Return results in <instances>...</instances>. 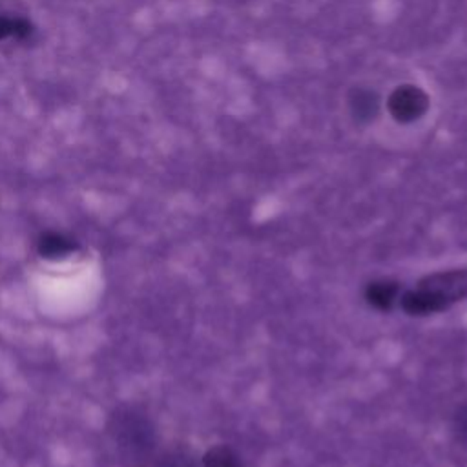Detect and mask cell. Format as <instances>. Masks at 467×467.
Instances as JSON below:
<instances>
[{
  "instance_id": "6da1fadb",
  "label": "cell",
  "mask_w": 467,
  "mask_h": 467,
  "mask_svg": "<svg viewBox=\"0 0 467 467\" xmlns=\"http://www.w3.org/2000/svg\"><path fill=\"white\" fill-rule=\"evenodd\" d=\"M108 432L130 467H148L155 460V427L135 405H119L108 418Z\"/></svg>"
},
{
  "instance_id": "7a4b0ae2",
  "label": "cell",
  "mask_w": 467,
  "mask_h": 467,
  "mask_svg": "<svg viewBox=\"0 0 467 467\" xmlns=\"http://www.w3.org/2000/svg\"><path fill=\"white\" fill-rule=\"evenodd\" d=\"M429 109L427 93L414 84L396 86L387 99V111L398 124H410L420 120Z\"/></svg>"
},
{
  "instance_id": "3957f363",
  "label": "cell",
  "mask_w": 467,
  "mask_h": 467,
  "mask_svg": "<svg viewBox=\"0 0 467 467\" xmlns=\"http://www.w3.org/2000/svg\"><path fill=\"white\" fill-rule=\"evenodd\" d=\"M418 286L438 294L452 305L467 297V268L429 274L418 283Z\"/></svg>"
},
{
  "instance_id": "277c9868",
  "label": "cell",
  "mask_w": 467,
  "mask_h": 467,
  "mask_svg": "<svg viewBox=\"0 0 467 467\" xmlns=\"http://www.w3.org/2000/svg\"><path fill=\"white\" fill-rule=\"evenodd\" d=\"M400 305L409 316H429V314L443 312L451 306L449 301H445L438 294H434L427 288H421V286H416V288L401 294Z\"/></svg>"
},
{
  "instance_id": "5b68a950",
  "label": "cell",
  "mask_w": 467,
  "mask_h": 467,
  "mask_svg": "<svg viewBox=\"0 0 467 467\" xmlns=\"http://www.w3.org/2000/svg\"><path fill=\"white\" fill-rule=\"evenodd\" d=\"M365 299L376 310H390L392 305L400 299V286L398 283L387 279L372 281L365 288Z\"/></svg>"
},
{
  "instance_id": "8992f818",
  "label": "cell",
  "mask_w": 467,
  "mask_h": 467,
  "mask_svg": "<svg viewBox=\"0 0 467 467\" xmlns=\"http://www.w3.org/2000/svg\"><path fill=\"white\" fill-rule=\"evenodd\" d=\"M77 248L75 241L58 232H46L36 241V252L46 259L67 257Z\"/></svg>"
},
{
  "instance_id": "52a82bcc",
  "label": "cell",
  "mask_w": 467,
  "mask_h": 467,
  "mask_svg": "<svg viewBox=\"0 0 467 467\" xmlns=\"http://www.w3.org/2000/svg\"><path fill=\"white\" fill-rule=\"evenodd\" d=\"M350 109L358 120H370L379 108V99L368 89H356L350 97Z\"/></svg>"
},
{
  "instance_id": "ba28073f",
  "label": "cell",
  "mask_w": 467,
  "mask_h": 467,
  "mask_svg": "<svg viewBox=\"0 0 467 467\" xmlns=\"http://www.w3.org/2000/svg\"><path fill=\"white\" fill-rule=\"evenodd\" d=\"M33 31H35V27L26 16L0 15V42L7 40V38L24 40V38L31 36Z\"/></svg>"
},
{
  "instance_id": "9c48e42d",
  "label": "cell",
  "mask_w": 467,
  "mask_h": 467,
  "mask_svg": "<svg viewBox=\"0 0 467 467\" xmlns=\"http://www.w3.org/2000/svg\"><path fill=\"white\" fill-rule=\"evenodd\" d=\"M201 467H243L239 454L228 445H215L201 458Z\"/></svg>"
},
{
  "instance_id": "30bf717a",
  "label": "cell",
  "mask_w": 467,
  "mask_h": 467,
  "mask_svg": "<svg viewBox=\"0 0 467 467\" xmlns=\"http://www.w3.org/2000/svg\"><path fill=\"white\" fill-rule=\"evenodd\" d=\"M153 467H201L193 452L182 447L166 449L155 456Z\"/></svg>"
},
{
  "instance_id": "8fae6325",
  "label": "cell",
  "mask_w": 467,
  "mask_h": 467,
  "mask_svg": "<svg viewBox=\"0 0 467 467\" xmlns=\"http://www.w3.org/2000/svg\"><path fill=\"white\" fill-rule=\"evenodd\" d=\"M454 429L467 438V405H462L454 414Z\"/></svg>"
}]
</instances>
